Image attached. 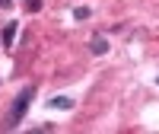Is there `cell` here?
<instances>
[{
	"mask_svg": "<svg viewBox=\"0 0 159 134\" xmlns=\"http://www.w3.org/2000/svg\"><path fill=\"white\" fill-rule=\"evenodd\" d=\"M16 29H19L16 22H7V26H3V32H0V42H3V48H13V38H16Z\"/></svg>",
	"mask_w": 159,
	"mask_h": 134,
	"instance_id": "cell-3",
	"label": "cell"
},
{
	"mask_svg": "<svg viewBox=\"0 0 159 134\" xmlns=\"http://www.w3.org/2000/svg\"><path fill=\"white\" fill-rule=\"evenodd\" d=\"M32 99H35V86H22L16 93V99H13V105H10V115L3 118V128L7 131L19 128V122L25 118V112H29V105H32Z\"/></svg>",
	"mask_w": 159,
	"mask_h": 134,
	"instance_id": "cell-1",
	"label": "cell"
},
{
	"mask_svg": "<svg viewBox=\"0 0 159 134\" xmlns=\"http://www.w3.org/2000/svg\"><path fill=\"white\" fill-rule=\"evenodd\" d=\"M73 19H80V22L89 19V7H76V10H73Z\"/></svg>",
	"mask_w": 159,
	"mask_h": 134,
	"instance_id": "cell-5",
	"label": "cell"
},
{
	"mask_svg": "<svg viewBox=\"0 0 159 134\" xmlns=\"http://www.w3.org/2000/svg\"><path fill=\"white\" fill-rule=\"evenodd\" d=\"M89 51H92L96 58H102L105 51H108V38H105V35H92V38H89Z\"/></svg>",
	"mask_w": 159,
	"mask_h": 134,
	"instance_id": "cell-2",
	"label": "cell"
},
{
	"mask_svg": "<svg viewBox=\"0 0 159 134\" xmlns=\"http://www.w3.org/2000/svg\"><path fill=\"white\" fill-rule=\"evenodd\" d=\"M156 83H159V77H156Z\"/></svg>",
	"mask_w": 159,
	"mask_h": 134,
	"instance_id": "cell-8",
	"label": "cell"
},
{
	"mask_svg": "<svg viewBox=\"0 0 159 134\" xmlns=\"http://www.w3.org/2000/svg\"><path fill=\"white\" fill-rule=\"evenodd\" d=\"M13 7V0H0V10H10Z\"/></svg>",
	"mask_w": 159,
	"mask_h": 134,
	"instance_id": "cell-7",
	"label": "cell"
},
{
	"mask_svg": "<svg viewBox=\"0 0 159 134\" xmlns=\"http://www.w3.org/2000/svg\"><path fill=\"white\" fill-rule=\"evenodd\" d=\"M25 10H29V13H38V10H42V0H25Z\"/></svg>",
	"mask_w": 159,
	"mask_h": 134,
	"instance_id": "cell-6",
	"label": "cell"
},
{
	"mask_svg": "<svg viewBox=\"0 0 159 134\" xmlns=\"http://www.w3.org/2000/svg\"><path fill=\"white\" fill-rule=\"evenodd\" d=\"M48 105H51V109H73V99L70 96H54Z\"/></svg>",
	"mask_w": 159,
	"mask_h": 134,
	"instance_id": "cell-4",
	"label": "cell"
}]
</instances>
